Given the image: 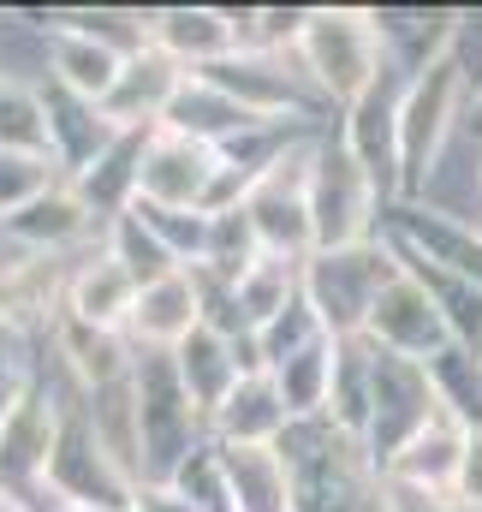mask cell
<instances>
[{"label": "cell", "instance_id": "obj_1", "mask_svg": "<svg viewBox=\"0 0 482 512\" xmlns=\"http://www.w3.org/2000/svg\"><path fill=\"white\" fill-rule=\"evenodd\" d=\"M274 453H280L286 483H292V512H381L375 465L328 417H292L280 429Z\"/></svg>", "mask_w": 482, "mask_h": 512}, {"label": "cell", "instance_id": "obj_2", "mask_svg": "<svg viewBox=\"0 0 482 512\" xmlns=\"http://www.w3.org/2000/svg\"><path fill=\"white\" fill-rule=\"evenodd\" d=\"M465 66L453 54V36L405 72V96H399V197L411 203L429 179V167L441 161V149L459 137V114H465Z\"/></svg>", "mask_w": 482, "mask_h": 512}, {"label": "cell", "instance_id": "obj_3", "mask_svg": "<svg viewBox=\"0 0 482 512\" xmlns=\"http://www.w3.org/2000/svg\"><path fill=\"white\" fill-rule=\"evenodd\" d=\"M131 411H137V459H143V483H167L203 441H209V417L191 405V393L179 387L173 352H137L131 358Z\"/></svg>", "mask_w": 482, "mask_h": 512}, {"label": "cell", "instance_id": "obj_4", "mask_svg": "<svg viewBox=\"0 0 482 512\" xmlns=\"http://www.w3.org/2000/svg\"><path fill=\"white\" fill-rule=\"evenodd\" d=\"M292 60L304 72V84L346 108L363 84L381 72L387 60V42L375 30V12H358V6H310L304 24H298V42H292Z\"/></svg>", "mask_w": 482, "mask_h": 512}, {"label": "cell", "instance_id": "obj_5", "mask_svg": "<svg viewBox=\"0 0 482 512\" xmlns=\"http://www.w3.org/2000/svg\"><path fill=\"white\" fill-rule=\"evenodd\" d=\"M393 274H399L393 245H387V233H375V239L346 245V251H310L298 286H304V304L316 310V322H322L328 340H358L363 322H369L375 292Z\"/></svg>", "mask_w": 482, "mask_h": 512}, {"label": "cell", "instance_id": "obj_6", "mask_svg": "<svg viewBox=\"0 0 482 512\" xmlns=\"http://www.w3.org/2000/svg\"><path fill=\"white\" fill-rule=\"evenodd\" d=\"M441 417V399H435V382L423 364L411 358H393V352H375L369 346V405H363V429L358 447L363 459L375 465V477L399 459V447L411 435H423L429 423Z\"/></svg>", "mask_w": 482, "mask_h": 512}, {"label": "cell", "instance_id": "obj_7", "mask_svg": "<svg viewBox=\"0 0 482 512\" xmlns=\"http://www.w3.org/2000/svg\"><path fill=\"white\" fill-rule=\"evenodd\" d=\"M304 203H310V233H316V251H346V245L375 239V221H381V191L369 185V173L352 161V149H346L340 137H316Z\"/></svg>", "mask_w": 482, "mask_h": 512}, {"label": "cell", "instance_id": "obj_8", "mask_svg": "<svg viewBox=\"0 0 482 512\" xmlns=\"http://www.w3.org/2000/svg\"><path fill=\"white\" fill-rule=\"evenodd\" d=\"M131 477L108 459V447L96 441L90 417H84V393L60 399V429H54V453H48V483L42 495L66 501L84 512H131Z\"/></svg>", "mask_w": 482, "mask_h": 512}, {"label": "cell", "instance_id": "obj_9", "mask_svg": "<svg viewBox=\"0 0 482 512\" xmlns=\"http://www.w3.org/2000/svg\"><path fill=\"white\" fill-rule=\"evenodd\" d=\"M316 137H298L268 173H256V185L244 191V215H250V233L268 256H304L316 251V233H310V203H304V185H310V155H316Z\"/></svg>", "mask_w": 482, "mask_h": 512}, {"label": "cell", "instance_id": "obj_10", "mask_svg": "<svg viewBox=\"0 0 482 512\" xmlns=\"http://www.w3.org/2000/svg\"><path fill=\"white\" fill-rule=\"evenodd\" d=\"M399 96H405V60L387 54L381 72L346 102V120H340V143L352 149V161L369 173V185L381 191V203L399 197Z\"/></svg>", "mask_w": 482, "mask_h": 512}, {"label": "cell", "instance_id": "obj_11", "mask_svg": "<svg viewBox=\"0 0 482 512\" xmlns=\"http://www.w3.org/2000/svg\"><path fill=\"white\" fill-rule=\"evenodd\" d=\"M363 340H369L375 352H393V358H411V364H429V358H441V352L453 346V334H447L435 298H429L405 268L375 292L369 322H363Z\"/></svg>", "mask_w": 482, "mask_h": 512}, {"label": "cell", "instance_id": "obj_12", "mask_svg": "<svg viewBox=\"0 0 482 512\" xmlns=\"http://www.w3.org/2000/svg\"><path fill=\"white\" fill-rule=\"evenodd\" d=\"M54 429H60V393L36 376V387L18 399V411L0 423V495L12 501H36L48 483V453H54Z\"/></svg>", "mask_w": 482, "mask_h": 512}, {"label": "cell", "instance_id": "obj_13", "mask_svg": "<svg viewBox=\"0 0 482 512\" xmlns=\"http://www.w3.org/2000/svg\"><path fill=\"white\" fill-rule=\"evenodd\" d=\"M215 179V149L173 137V131H149L143 161H137V197L131 203H155V209H197L203 215V191Z\"/></svg>", "mask_w": 482, "mask_h": 512}, {"label": "cell", "instance_id": "obj_14", "mask_svg": "<svg viewBox=\"0 0 482 512\" xmlns=\"http://www.w3.org/2000/svg\"><path fill=\"white\" fill-rule=\"evenodd\" d=\"M203 328V292H197V268H173L155 286H137V304L125 316V340L131 352H173L179 340H191Z\"/></svg>", "mask_w": 482, "mask_h": 512}, {"label": "cell", "instance_id": "obj_15", "mask_svg": "<svg viewBox=\"0 0 482 512\" xmlns=\"http://www.w3.org/2000/svg\"><path fill=\"white\" fill-rule=\"evenodd\" d=\"M149 48L167 54L179 72H203L239 48L227 6H161L149 12Z\"/></svg>", "mask_w": 482, "mask_h": 512}, {"label": "cell", "instance_id": "obj_16", "mask_svg": "<svg viewBox=\"0 0 482 512\" xmlns=\"http://www.w3.org/2000/svg\"><path fill=\"white\" fill-rule=\"evenodd\" d=\"M179 78H185V72H179L167 54H155V48L125 54L114 90L102 96V120L114 131H155L161 114H167V102H173V90H179Z\"/></svg>", "mask_w": 482, "mask_h": 512}, {"label": "cell", "instance_id": "obj_17", "mask_svg": "<svg viewBox=\"0 0 482 512\" xmlns=\"http://www.w3.org/2000/svg\"><path fill=\"white\" fill-rule=\"evenodd\" d=\"M250 126H262V114L239 108L227 90H215V84L197 78V72L179 78V90H173V102H167V114H161V131L191 137V143H203V149H227V143L244 137Z\"/></svg>", "mask_w": 482, "mask_h": 512}, {"label": "cell", "instance_id": "obj_18", "mask_svg": "<svg viewBox=\"0 0 482 512\" xmlns=\"http://www.w3.org/2000/svg\"><path fill=\"white\" fill-rule=\"evenodd\" d=\"M137 304V280L125 274L108 251H90L60 286V316L84 322V328H108V334H125V316Z\"/></svg>", "mask_w": 482, "mask_h": 512}, {"label": "cell", "instance_id": "obj_19", "mask_svg": "<svg viewBox=\"0 0 482 512\" xmlns=\"http://www.w3.org/2000/svg\"><path fill=\"white\" fill-rule=\"evenodd\" d=\"M48 346H54V358L66 364V376L78 393H96V387H114L131 376V340L125 334H108V328H84V322H72V316H48Z\"/></svg>", "mask_w": 482, "mask_h": 512}, {"label": "cell", "instance_id": "obj_20", "mask_svg": "<svg viewBox=\"0 0 482 512\" xmlns=\"http://www.w3.org/2000/svg\"><path fill=\"white\" fill-rule=\"evenodd\" d=\"M36 96H42V120H48V155H54V167H60V179H72V173H84L108 143H114V126L102 120V108L96 102H78V96H66L60 84H36Z\"/></svg>", "mask_w": 482, "mask_h": 512}, {"label": "cell", "instance_id": "obj_21", "mask_svg": "<svg viewBox=\"0 0 482 512\" xmlns=\"http://www.w3.org/2000/svg\"><path fill=\"white\" fill-rule=\"evenodd\" d=\"M90 209L78 203V191L72 185H54V191H42L36 203H24L18 215H6L0 221V233L18 245L24 256H54L66 251V245H78V239H90Z\"/></svg>", "mask_w": 482, "mask_h": 512}, {"label": "cell", "instance_id": "obj_22", "mask_svg": "<svg viewBox=\"0 0 482 512\" xmlns=\"http://www.w3.org/2000/svg\"><path fill=\"white\" fill-rule=\"evenodd\" d=\"M286 423H292V417H286V405H280L274 382H268V376H239L233 393L215 405L209 435H215L221 447H274Z\"/></svg>", "mask_w": 482, "mask_h": 512}, {"label": "cell", "instance_id": "obj_23", "mask_svg": "<svg viewBox=\"0 0 482 512\" xmlns=\"http://www.w3.org/2000/svg\"><path fill=\"white\" fill-rule=\"evenodd\" d=\"M465 423L459 417H435L423 435H411L405 447H399V459L381 471L387 483H411V489H429V495H447L453 489V471H459V453H465Z\"/></svg>", "mask_w": 482, "mask_h": 512}, {"label": "cell", "instance_id": "obj_24", "mask_svg": "<svg viewBox=\"0 0 482 512\" xmlns=\"http://www.w3.org/2000/svg\"><path fill=\"white\" fill-rule=\"evenodd\" d=\"M114 78H120V54L114 48L78 36V30H48V84H60L66 96L102 108V96L114 90Z\"/></svg>", "mask_w": 482, "mask_h": 512}, {"label": "cell", "instance_id": "obj_25", "mask_svg": "<svg viewBox=\"0 0 482 512\" xmlns=\"http://www.w3.org/2000/svg\"><path fill=\"white\" fill-rule=\"evenodd\" d=\"M173 370H179V387L191 393V405L203 417H215V405L233 393L239 382V364H233V340L215 334V328H197L191 340L173 346Z\"/></svg>", "mask_w": 482, "mask_h": 512}, {"label": "cell", "instance_id": "obj_26", "mask_svg": "<svg viewBox=\"0 0 482 512\" xmlns=\"http://www.w3.org/2000/svg\"><path fill=\"white\" fill-rule=\"evenodd\" d=\"M221 471H227L233 512H292V483L274 447H221Z\"/></svg>", "mask_w": 482, "mask_h": 512}, {"label": "cell", "instance_id": "obj_27", "mask_svg": "<svg viewBox=\"0 0 482 512\" xmlns=\"http://www.w3.org/2000/svg\"><path fill=\"white\" fill-rule=\"evenodd\" d=\"M298 274H304V262H292V256H268V251L256 256L239 280H233V304H239L244 328H262L268 316H280L286 304H298L304 298Z\"/></svg>", "mask_w": 482, "mask_h": 512}, {"label": "cell", "instance_id": "obj_28", "mask_svg": "<svg viewBox=\"0 0 482 512\" xmlns=\"http://www.w3.org/2000/svg\"><path fill=\"white\" fill-rule=\"evenodd\" d=\"M328 376H334V340H316L298 358H286L280 370H268L286 417H322L328 411Z\"/></svg>", "mask_w": 482, "mask_h": 512}, {"label": "cell", "instance_id": "obj_29", "mask_svg": "<svg viewBox=\"0 0 482 512\" xmlns=\"http://www.w3.org/2000/svg\"><path fill=\"white\" fill-rule=\"evenodd\" d=\"M363 405H369V340H334V376H328V423L358 441Z\"/></svg>", "mask_w": 482, "mask_h": 512}, {"label": "cell", "instance_id": "obj_30", "mask_svg": "<svg viewBox=\"0 0 482 512\" xmlns=\"http://www.w3.org/2000/svg\"><path fill=\"white\" fill-rule=\"evenodd\" d=\"M429 382H435V399L447 417H459L465 429H482V352H465V346H447L441 358L423 364Z\"/></svg>", "mask_w": 482, "mask_h": 512}, {"label": "cell", "instance_id": "obj_31", "mask_svg": "<svg viewBox=\"0 0 482 512\" xmlns=\"http://www.w3.org/2000/svg\"><path fill=\"white\" fill-rule=\"evenodd\" d=\"M102 251L114 256V262H120V268L131 274V280H137V286H155L161 274H173V268H179L173 256L161 251V239H155V233H149V227H143L131 209L108 221V239H102Z\"/></svg>", "mask_w": 482, "mask_h": 512}, {"label": "cell", "instance_id": "obj_32", "mask_svg": "<svg viewBox=\"0 0 482 512\" xmlns=\"http://www.w3.org/2000/svg\"><path fill=\"white\" fill-rule=\"evenodd\" d=\"M54 185H66V179H60L48 149H0V221L18 215L24 203H36L42 191H54Z\"/></svg>", "mask_w": 482, "mask_h": 512}, {"label": "cell", "instance_id": "obj_33", "mask_svg": "<svg viewBox=\"0 0 482 512\" xmlns=\"http://www.w3.org/2000/svg\"><path fill=\"white\" fill-rule=\"evenodd\" d=\"M131 215L161 239V251L173 256L179 268H197L209 251V215L197 209H155V203H131Z\"/></svg>", "mask_w": 482, "mask_h": 512}, {"label": "cell", "instance_id": "obj_34", "mask_svg": "<svg viewBox=\"0 0 482 512\" xmlns=\"http://www.w3.org/2000/svg\"><path fill=\"white\" fill-rule=\"evenodd\" d=\"M256 334V358H262V370H280L286 358H298L304 346H316V340H328L322 334V322H316V310L298 298V304H286L280 316H268L262 328H250Z\"/></svg>", "mask_w": 482, "mask_h": 512}, {"label": "cell", "instance_id": "obj_35", "mask_svg": "<svg viewBox=\"0 0 482 512\" xmlns=\"http://www.w3.org/2000/svg\"><path fill=\"white\" fill-rule=\"evenodd\" d=\"M0 149H48V120L36 84H18L0 72Z\"/></svg>", "mask_w": 482, "mask_h": 512}, {"label": "cell", "instance_id": "obj_36", "mask_svg": "<svg viewBox=\"0 0 482 512\" xmlns=\"http://www.w3.org/2000/svg\"><path fill=\"white\" fill-rule=\"evenodd\" d=\"M167 483H173V489H179L197 512H233V495H227V471H221V447H215V435H209V441H203V447H197V453L167 477Z\"/></svg>", "mask_w": 482, "mask_h": 512}, {"label": "cell", "instance_id": "obj_37", "mask_svg": "<svg viewBox=\"0 0 482 512\" xmlns=\"http://www.w3.org/2000/svg\"><path fill=\"white\" fill-rule=\"evenodd\" d=\"M36 387V364H30V328L0 322V423L18 411V399Z\"/></svg>", "mask_w": 482, "mask_h": 512}, {"label": "cell", "instance_id": "obj_38", "mask_svg": "<svg viewBox=\"0 0 482 512\" xmlns=\"http://www.w3.org/2000/svg\"><path fill=\"white\" fill-rule=\"evenodd\" d=\"M447 501H453L459 512H482V429L465 435V453H459V471H453Z\"/></svg>", "mask_w": 482, "mask_h": 512}, {"label": "cell", "instance_id": "obj_39", "mask_svg": "<svg viewBox=\"0 0 482 512\" xmlns=\"http://www.w3.org/2000/svg\"><path fill=\"white\" fill-rule=\"evenodd\" d=\"M381 512H459L447 495H429V489H411V483H387L381 477Z\"/></svg>", "mask_w": 482, "mask_h": 512}, {"label": "cell", "instance_id": "obj_40", "mask_svg": "<svg viewBox=\"0 0 482 512\" xmlns=\"http://www.w3.org/2000/svg\"><path fill=\"white\" fill-rule=\"evenodd\" d=\"M131 512H197L173 483H137L131 489Z\"/></svg>", "mask_w": 482, "mask_h": 512}, {"label": "cell", "instance_id": "obj_41", "mask_svg": "<svg viewBox=\"0 0 482 512\" xmlns=\"http://www.w3.org/2000/svg\"><path fill=\"white\" fill-rule=\"evenodd\" d=\"M0 512H30L24 501H12V495H0Z\"/></svg>", "mask_w": 482, "mask_h": 512}]
</instances>
